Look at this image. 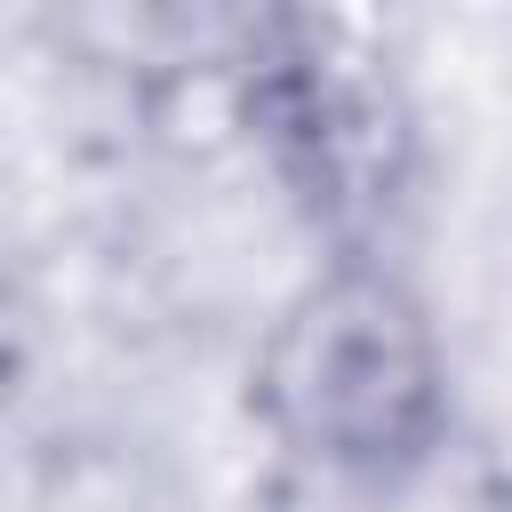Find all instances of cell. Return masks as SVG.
Segmentation results:
<instances>
[{
    "instance_id": "1",
    "label": "cell",
    "mask_w": 512,
    "mask_h": 512,
    "mask_svg": "<svg viewBox=\"0 0 512 512\" xmlns=\"http://www.w3.org/2000/svg\"><path fill=\"white\" fill-rule=\"evenodd\" d=\"M248 400L304 464L400 488L448 440V352L424 296L384 256H336L264 328Z\"/></svg>"
},
{
    "instance_id": "2",
    "label": "cell",
    "mask_w": 512,
    "mask_h": 512,
    "mask_svg": "<svg viewBox=\"0 0 512 512\" xmlns=\"http://www.w3.org/2000/svg\"><path fill=\"white\" fill-rule=\"evenodd\" d=\"M240 88L304 208L344 240V256H368L360 232L392 216L416 152L392 0H264Z\"/></svg>"
},
{
    "instance_id": "3",
    "label": "cell",
    "mask_w": 512,
    "mask_h": 512,
    "mask_svg": "<svg viewBox=\"0 0 512 512\" xmlns=\"http://www.w3.org/2000/svg\"><path fill=\"white\" fill-rule=\"evenodd\" d=\"M40 16L80 72L128 96H184L248 72L264 0H40Z\"/></svg>"
}]
</instances>
